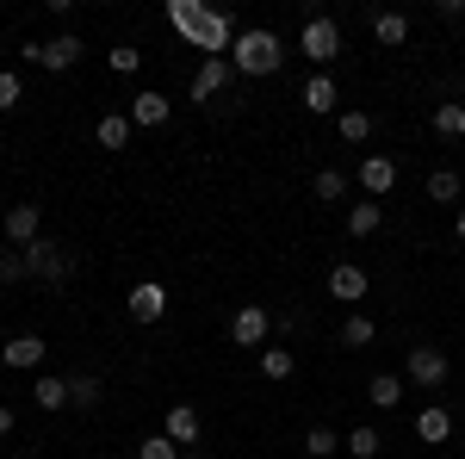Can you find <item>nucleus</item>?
I'll use <instances>...</instances> for the list:
<instances>
[{"label":"nucleus","instance_id":"nucleus-11","mask_svg":"<svg viewBox=\"0 0 465 459\" xmlns=\"http://www.w3.org/2000/svg\"><path fill=\"white\" fill-rule=\"evenodd\" d=\"M397 186V162L391 155H360V193L366 199H385Z\"/></svg>","mask_w":465,"mask_h":459},{"label":"nucleus","instance_id":"nucleus-16","mask_svg":"<svg viewBox=\"0 0 465 459\" xmlns=\"http://www.w3.org/2000/svg\"><path fill=\"white\" fill-rule=\"evenodd\" d=\"M199 410H193V404H174V410H168V428H162V434H168V441H174V447H193V441H199Z\"/></svg>","mask_w":465,"mask_h":459},{"label":"nucleus","instance_id":"nucleus-32","mask_svg":"<svg viewBox=\"0 0 465 459\" xmlns=\"http://www.w3.org/2000/svg\"><path fill=\"white\" fill-rule=\"evenodd\" d=\"M106 63H112V75H137V69H143V50L118 44V50H106Z\"/></svg>","mask_w":465,"mask_h":459},{"label":"nucleus","instance_id":"nucleus-36","mask_svg":"<svg viewBox=\"0 0 465 459\" xmlns=\"http://www.w3.org/2000/svg\"><path fill=\"white\" fill-rule=\"evenodd\" d=\"M13 423H19V416H13V410H6V404H0V441H6V434H13Z\"/></svg>","mask_w":465,"mask_h":459},{"label":"nucleus","instance_id":"nucleus-23","mask_svg":"<svg viewBox=\"0 0 465 459\" xmlns=\"http://www.w3.org/2000/svg\"><path fill=\"white\" fill-rule=\"evenodd\" d=\"M460 193H465V180L453 175V168H434L429 175V199L434 205H460Z\"/></svg>","mask_w":465,"mask_h":459},{"label":"nucleus","instance_id":"nucleus-3","mask_svg":"<svg viewBox=\"0 0 465 459\" xmlns=\"http://www.w3.org/2000/svg\"><path fill=\"white\" fill-rule=\"evenodd\" d=\"M69 274H74V254H69V243H56V236H37V243L25 248V280L63 285Z\"/></svg>","mask_w":465,"mask_h":459},{"label":"nucleus","instance_id":"nucleus-25","mask_svg":"<svg viewBox=\"0 0 465 459\" xmlns=\"http://www.w3.org/2000/svg\"><path fill=\"white\" fill-rule=\"evenodd\" d=\"M366 397H372V410H397V404H403V379H397V373H379V379L366 385Z\"/></svg>","mask_w":465,"mask_h":459},{"label":"nucleus","instance_id":"nucleus-29","mask_svg":"<svg viewBox=\"0 0 465 459\" xmlns=\"http://www.w3.org/2000/svg\"><path fill=\"white\" fill-rule=\"evenodd\" d=\"M100 404V379L94 373H74L69 379V410H94Z\"/></svg>","mask_w":465,"mask_h":459},{"label":"nucleus","instance_id":"nucleus-20","mask_svg":"<svg viewBox=\"0 0 465 459\" xmlns=\"http://www.w3.org/2000/svg\"><path fill=\"white\" fill-rule=\"evenodd\" d=\"M32 404H37V410H69V379L44 373V379L32 385Z\"/></svg>","mask_w":465,"mask_h":459},{"label":"nucleus","instance_id":"nucleus-27","mask_svg":"<svg viewBox=\"0 0 465 459\" xmlns=\"http://www.w3.org/2000/svg\"><path fill=\"white\" fill-rule=\"evenodd\" d=\"M379 447H385V441H379V428H366V423H360L354 434H341V454H354V459H372Z\"/></svg>","mask_w":465,"mask_h":459},{"label":"nucleus","instance_id":"nucleus-24","mask_svg":"<svg viewBox=\"0 0 465 459\" xmlns=\"http://www.w3.org/2000/svg\"><path fill=\"white\" fill-rule=\"evenodd\" d=\"M372 37H379L385 50H397V44L410 37V19H403V13H372Z\"/></svg>","mask_w":465,"mask_h":459},{"label":"nucleus","instance_id":"nucleus-10","mask_svg":"<svg viewBox=\"0 0 465 459\" xmlns=\"http://www.w3.org/2000/svg\"><path fill=\"white\" fill-rule=\"evenodd\" d=\"M37 236H44V212H37L32 199H19V205L6 212V243H13V248H32Z\"/></svg>","mask_w":465,"mask_h":459},{"label":"nucleus","instance_id":"nucleus-34","mask_svg":"<svg viewBox=\"0 0 465 459\" xmlns=\"http://www.w3.org/2000/svg\"><path fill=\"white\" fill-rule=\"evenodd\" d=\"M19 100H25V87H19V75H13V69H0V112H13Z\"/></svg>","mask_w":465,"mask_h":459},{"label":"nucleus","instance_id":"nucleus-6","mask_svg":"<svg viewBox=\"0 0 465 459\" xmlns=\"http://www.w3.org/2000/svg\"><path fill=\"white\" fill-rule=\"evenodd\" d=\"M230 81H236L230 56H205V63H199V75H193V100H199V106H217V100L230 94Z\"/></svg>","mask_w":465,"mask_h":459},{"label":"nucleus","instance_id":"nucleus-19","mask_svg":"<svg viewBox=\"0 0 465 459\" xmlns=\"http://www.w3.org/2000/svg\"><path fill=\"white\" fill-rule=\"evenodd\" d=\"M434 137H447V143L465 137V100H440L434 106Z\"/></svg>","mask_w":465,"mask_h":459},{"label":"nucleus","instance_id":"nucleus-9","mask_svg":"<svg viewBox=\"0 0 465 459\" xmlns=\"http://www.w3.org/2000/svg\"><path fill=\"white\" fill-rule=\"evenodd\" d=\"M124 304H131V317H137V323H162V317H168V285H162V280L131 285V298H124Z\"/></svg>","mask_w":465,"mask_h":459},{"label":"nucleus","instance_id":"nucleus-33","mask_svg":"<svg viewBox=\"0 0 465 459\" xmlns=\"http://www.w3.org/2000/svg\"><path fill=\"white\" fill-rule=\"evenodd\" d=\"M348 193V175L341 168H317V199H341Z\"/></svg>","mask_w":465,"mask_h":459},{"label":"nucleus","instance_id":"nucleus-31","mask_svg":"<svg viewBox=\"0 0 465 459\" xmlns=\"http://www.w3.org/2000/svg\"><path fill=\"white\" fill-rule=\"evenodd\" d=\"M25 280V248H0V285Z\"/></svg>","mask_w":465,"mask_h":459},{"label":"nucleus","instance_id":"nucleus-26","mask_svg":"<svg viewBox=\"0 0 465 459\" xmlns=\"http://www.w3.org/2000/svg\"><path fill=\"white\" fill-rule=\"evenodd\" d=\"M335 131H341V143H366V137H372V112L348 106L341 118H335Z\"/></svg>","mask_w":465,"mask_h":459},{"label":"nucleus","instance_id":"nucleus-18","mask_svg":"<svg viewBox=\"0 0 465 459\" xmlns=\"http://www.w3.org/2000/svg\"><path fill=\"white\" fill-rule=\"evenodd\" d=\"M416 434H422L429 447H440V441L453 434V416H447L440 404H429V410H416Z\"/></svg>","mask_w":465,"mask_h":459},{"label":"nucleus","instance_id":"nucleus-35","mask_svg":"<svg viewBox=\"0 0 465 459\" xmlns=\"http://www.w3.org/2000/svg\"><path fill=\"white\" fill-rule=\"evenodd\" d=\"M137 459H180V447L168 441V434H149L143 447H137Z\"/></svg>","mask_w":465,"mask_h":459},{"label":"nucleus","instance_id":"nucleus-1","mask_svg":"<svg viewBox=\"0 0 465 459\" xmlns=\"http://www.w3.org/2000/svg\"><path fill=\"white\" fill-rule=\"evenodd\" d=\"M168 25H174L193 50H205V56H223V50L236 44V19L199 6V0H168Z\"/></svg>","mask_w":465,"mask_h":459},{"label":"nucleus","instance_id":"nucleus-12","mask_svg":"<svg viewBox=\"0 0 465 459\" xmlns=\"http://www.w3.org/2000/svg\"><path fill=\"white\" fill-rule=\"evenodd\" d=\"M44 335H13L6 348H0V366H13V373H37L44 366Z\"/></svg>","mask_w":465,"mask_h":459},{"label":"nucleus","instance_id":"nucleus-30","mask_svg":"<svg viewBox=\"0 0 465 459\" xmlns=\"http://www.w3.org/2000/svg\"><path fill=\"white\" fill-rule=\"evenodd\" d=\"M304 454L311 459H329V454H341V434H335V428H311V434H304Z\"/></svg>","mask_w":465,"mask_h":459},{"label":"nucleus","instance_id":"nucleus-14","mask_svg":"<svg viewBox=\"0 0 465 459\" xmlns=\"http://www.w3.org/2000/svg\"><path fill=\"white\" fill-rule=\"evenodd\" d=\"M298 100H304V112H317V118H322V112H335V106H341V87H335V75H311V81H304V94H298Z\"/></svg>","mask_w":465,"mask_h":459},{"label":"nucleus","instance_id":"nucleus-38","mask_svg":"<svg viewBox=\"0 0 465 459\" xmlns=\"http://www.w3.org/2000/svg\"><path fill=\"white\" fill-rule=\"evenodd\" d=\"M460 428H465V423H460Z\"/></svg>","mask_w":465,"mask_h":459},{"label":"nucleus","instance_id":"nucleus-37","mask_svg":"<svg viewBox=\"0 0 465 459\" xmlns=\"http://www.w3.org/2000/svg\"><path fill=\"white\" fill-rule=\"evenodd\" d=\"M453 230H460V243H465V205H460V217H453Z\"/></svg>","mask_w":465,"mask_h":459},{"label":"nucleus","instance_id":"nucleus-15","mask_svg":"<svg viewBox=\"0 0 465 459\" xmlns=\"http://www.w3.org/2000/svg\"><path fill=\"white\" fill-rule=\"evenodd\" d=\"M131 125H143V131H155V125H168V94H155V87H143V94L131 100Z\"/></svg>","mask_w":465,"mask_h":459},{"label":"nucleus","instance_id":"nucleus-5","mask_svg":"<svg viewBox=\"0 0 465 459\" xmlns=\"http://www.w3.org/2000/svg\"><path fill=\"white\" fill-rule=\"evenodd\" d=\"M19 56H25V63H44V69H74V63H81V37L74 32H63V37H44V44H25V50H19Z\"/></svg>","mask_w":465,"mask_h":459},{"label":"nucleus","instance_id":"nucleus-17","mask_svg":"<svg viewBox=\"0 0 465 459\" xmlns=\"http://www.w3.org/2000/svg\"><path fill=\"white\" fill-rule=\"evenodd\" d=\"M131 131H137V125H131V112H106V118L94 125L100 149H124V143H131Z\"/></svg>","mask_w":465,"mask_h":459},{"label":"nucleus","instance_id":"nucleus-2","mask_svg":"<svg viewBox=\"0 0 465 459\" xmlns=\"http://www.w3.org/2000/svg\"><path fill=\"white\" fill-rule=\"evenodd\" d=\"M230 69L236 75H280L286 69V44L273 32H236V44H230Z\"/></svg>","mask_w":465,"mask_h":459},{"label":"nucleus","instance_id":"nucleus-8","mask_svg":"<svg viewBox=\"0 0 465 459\" xmlns=\"http://www.w3.org/2000/svg\"><path fill=\"white\" fill-rule=\"evenodd\" d=\"M267 329H273L267 304H242V311L230 317V342H236V348H267Z\"/></svg>","mask_w":465,"mask_h":459},{"label":"nucleus","instance_id":"nucleus-22","mask_svg":"<svg viewBox=\"0 0 465 459\" xmlns=\"http://www.w3.org/2000/svg\"><path fill=\"white\" fill-rule=\"evenodd\" d=\"M379 224H385V205H379V199H360L354 212H348V236H360V243H366Z\"/></svg>","mask_w":465,"mask_h":459},{"label":"nucleus","instance_id":"nucleus-13","mask_svg":"<svg viewBox=\"0 0 465 459\" xmlns=\"http://www.w3.org/2000/svg\"><path fill=\"white\" fill-rule=\"evenodd\" d=\"M329 298H341V304H360V298H366V267H354V261L329 267Z\"/></svg>","mask_w":465,"mask_h":459},{"label":"nucleus","instance_id":"nucleus-4","mask_svg":"<svg viewBox=\"0 0 465 459\" xmlns=\"http://www.w3.org/2000/svg\"><path fill=\"white\" fill-rule=\"evenodd\" d=\"M298 56H311V63H335L341 56V25L329 19V13H317V19H304V32H298Z\"/></svg>","mask_w":465,"mask_h":459},{"label":"nucleus","instance_id":"nucleus-28","mask_svg":"<svg viewBox=\"0 0 465 459\" xmlns=\"http://www.w3.org/2000/svg\"><path fill=\"white\" fill-rule=\"evenodd\" d=\"M372 335H379V323H372V317H360V311H354L348 323H341V348H372Z\"/></svg>","mask_w":465,"mask_h":459},{"label":"nucleus","instance_id":"nucleus-21","mask_svg":"<svg viewBox=\"0 0 465 459\" xmlns=\"http://www.w3.org/2000/svg\"><path fill=\"white\" fill-rule=\"evenodd\" d=\"M292 373H298V354H292V348H261V379L286 385Z\"/></svg>","mask_w":465,"mask_h":459},{"label":"nucleus","instance_id":"nucleus-7","mask_svg":"<svg viewBox=\"0 0 465 459\" xmlns=\"http://www.w3.org/2000/svg\"><path fill=\"white\" fill-rule=\"evenodd\" d=\"M403 379H410V385H422V391H440V385H447V354L429 348V342H422V348H410Z\"/></svg>","mask_w":465,"mask_h":459}]
</instances>
